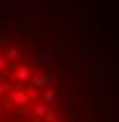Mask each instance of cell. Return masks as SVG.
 Returning a JSON list of instances; mask_svg holds the SVG:
<instances>
[{
    "label": "cell",
    "mask_w": 119,
    "mask_h": 122,
    "mask_svg": "<svg viewBox=\"0 0 119 122\" xmlns=\"http://www.w3.org/2000/svg\"><path fill=\"white\" fill-rule=\"evenodd\" d=\"M93 73L78 18L44 0H0V122H91Z\"/></svg>",
    "instance_id": "cell-1"
}]
</instances>
